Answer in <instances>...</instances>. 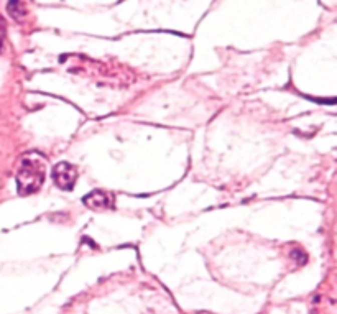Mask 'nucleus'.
<instances>
[{
    "label": "nucleus",
    "instance_id": "1",
    "mask_svg": "<svg viewBox=\"0 0 337 314\" xmlns=\"http://www.w3.org/2000/svg\"><path fill=\"white\" fill-rule=\"evenodd\" d=\"M45 181V167L38 158H25L22 162V167L17 173V186L19 194L28 196V194L37 193Z\"/></svg>",
    "mask_w": 337,
    "mask_h": 314
},
{
    "label": "nucleus",
    "instance_id": "2",
    "mask_svg": "<svg viewBox=\"0 0 337 314\" xmlns=\"http://www.w3.org/2000/svg\"><path fill=\"white\" fill-rule=\"evenodd\" d=\"M53 180H55V185L60 189L71 191L76 185V180H78V170L71 163L61 162L53 168Z\"/></svg>",
    "mask_w": 337,
    "mask_h": 314
},
{
    "label": "nucleus",
    "instance_id": "3",
    "mask_svg": "<svg viewBox=\"0 0 337 314\" xmlns=\"http://www.w3.org/2000/svg\"><path fill=\"white\" fill-rule=\"evenodd\" d=\"M82 203L92 211H107L114 207V196L107 191L96 189V191L86 194V196L82 198Z\"/></svg>",
    "mask_w": 337,
    "mask_h": 314
},
{
    "label": "nucleus",
    "instance_id": "4",
    "mask_svg": "<svg viewBox=\"0 0 337 314\" xmlns=\"http://www.w3.org/2000/svg\"><path fill=\"white\" fill-rule=\"evenodd\" d=\"M7 12L10 14L12 19L15 20H22L23 17H25V7H23L20 0H10L7 4Z\"/></svg>",
    "mask_w": 337,
    "mask_h": 314
},
{
    "label": "nucleus",
    "instance_id": "5",
    "mask_svg": "<svg viewBox=\"0 0 337 314\" xmlns=\"http://www.w3.org/2000/svg\"><path fill=\"white\" fill-rule=\"evenodd\" d=\"M0 30H4V19L0 17Z\"/></svg>",
    "mask_w": 337,
    "mask_h": 314
}]
</instances>
